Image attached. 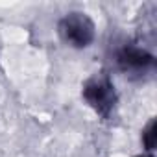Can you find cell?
Segmentation results:
<instances>
[{"instance_id": "obj_2", "label": "cell", "mask_w": 157, "mask_h": 157, "mask_svg": "<svg viewBox=\"0 0 157 157\" xmlns=\"http://www.w3.org/2000/svg\"><path fill=\"white\" fill-rule=\"evenodd\" d=\"M82 98L100 120L111 122L115 118L117 107H118V93L113 83L111 74L105 68L94 72L83 82Z\"/></svg>"}, {"instance_id": "obj_4", "label": "cell", "mask_w": 157, "mask_h": 157, "mask_svg": "<svg viewBox=\"0 0 157 157\" xmlns=\"http://www.w3.org/2000/svg\"><path fill=\"white\" fill-rule=\"evenodd\" d=\"M140 140H142L144 151H148V153H153V150H155V144H157V120H155V118H150V122L144 126Z\"/></svg>"}, {"instance_id": "obj_3", "label": "cell", "mask_w": 157, "mask_h": 157, "mask_svg": "<svg viewBox=\"0 0 157 157\" xmlns=\"http://www.w3.org/2000/svg\"><path fill=\"white\" fill-rule=\"evenodd\" d=\"M57 35L67 46L85 50L96 39V24L85 11H70L57 21Z\"/></svg>"}, {"instance_id": "obj_1", "label": "cell", "mask_w": 157, "mask_h": 157, "mask_svg": "<svg viewBox=\"0 0 157 157\" xmlns=\"http://www.w3.org/2000/svg\"><path fill=\"white\" fill-rule=\"evenodd\" d=\"M113 61L117 68L131 82L151 80L157 68L153 52H150L139 39H128L120 43L113 52Z\"/></svg>"}, {"instance_id": "obj_5", "label": "cell", "mask_w": 157, "mask_h": 157, "mask_svg": "<svg viewBox=\"0 0 157 157\" xmlns=\"http://www.w3.org/2000/svg\"><path fill=\"white\" fill-rule=\"evenodd\" d=\"M135 157H153V153H148V151H144V153H139V155H135Z\"/></svg>"}]
</instances>
